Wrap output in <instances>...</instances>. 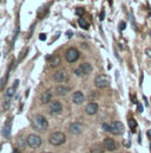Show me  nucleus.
I'll return each instance as SVG.
<instances>
[{"label": "nucleus", "mask_w": 151, "mask_h": 153, "mask_svg": "<svg viewBox=\"0 0 151 153\" xmlns=\"http://www.w3.org/2000/svg\"><path fill=\"white\" fill-rule=\"evenodd\" d=\"M41 138L38 137L37 134H31L27 137L26 139V145H29L30 147L32 149H37V147H40L41 146Z\"/></svg>", "instance_id": "7ed1b4c3"}, {"label": "nucleus", "mask_w": 151, "mask_h": 153, "mask_svg": "<svg viewBox=\"0 0 151 153\" xmlns=\"http://www.w3.org/2000/svg\"><path fill=\"white\" fill-rule=\"evenodd\" d=\"M98 105L96 103V102H90L87 106H86V108H85V112H86V114L89 115H95L97 112H98Z\"/></svg>", "instance_id": "9b49d317"}, {"label": "nucleus", "mask_w": 151, "mask_h": 153, "mask_svg": "<svg viewBox=\"0 0 151 153\" xmlns=\"http://www.w3.org/2000/svg\"><path fill=\"white\" fill-rule=\"evenodd\" d=\"M84 100H85V96H84V94L80 93V91H76L75 94L72 95V101H73V103H76V105L83 103Z\"/></svg>", "instance_id": "f8f14e48"}, {"label": "nucleus", "mask_w": 151, "mask_h": 153, "mask_svg": "<svg viewBox=\"0 0 151 153\" xmlns=\"http://www.w3.org/2000/svg\"><path fill=\"white\" fill-rule=\"evenodd\" d=\"M104 145L100 144H95L91 149V153H104Z\"/></svg>", "instance_id": "f3484780"}, {"label": "nucleus", "mask_w": 151, "mask_h": 153, "mask_svg": "<svg viewBox=\"0 0 151 153\" xmlns=\"http://www.w3.org/2000/svg\"><path fill=\"white\" fill-rule=\"evenodd\" d=\"M95 84L97 88H106L110 84V78L106 75H99V76L96 77Z\"/></svg>", "instance_id": "20e7f679"}, {"label": "nucleus", "mask_w": 151, "mask_h": 153, "mask_svg": "<svg viewBox=\"0 0 151 153\" xmlns=\"http://www.w3.org/2000/svg\"><path fill=\"white\" fill-rule=\"evenodd\" d=\"M79 69L81 70V73L83 74H85V75H89V74H91L92 73V65L90 64V63H81L80 64V67H79Z\"/></svg>", "instance_id": "4468645a"}, {"label": "nucleus", "mask_w": 151, "mask_h": 153, "mask_svg": "<svg viewBox=\"0 0 151 153\" xmlns=\"http://www.w3.org/2000/svg\"><path fill=\"white\" fill-rule=\"evenodd\" d=\"M14 94H15V87L13 85V87L7 89V91H6V100H10Z\"/></svg>", "instance_id": "a211bd4d"}, {"label": "nucleus", "mask_w": 151, "mask_h": 153, "mask_svg": "<svg viewBox=\"0 0 151 153\" xmlns=\"http://www.w3.org/2000/svg\"><path fill=\"white\" fill-rule=\"evenodd\" d=\"M129 127L131 129V132H136V127H137V122L133 119H129Z\"/></svg>", "instance_id": "412c9836"}, {"label": "nucleus", "mask_w": 151, "mask_h": 153, "mask_svg": "<svg viewBox=\"0 0 151 153\" xmlns=\"http://www.w3.org/2000/svg\"><path fill=\"white\" fill-rule=\"evenodd\" d=\"M18 84H19V81H18V79H17V81H15V82H14V84H13V85H14V87H15V88H17V87H18Z\"/></svg>", "instance_id": "cd10ccee"}, {"label": "nucleus", "mask_w": 151, "mask_h": 153, "mask_svg": "<svg viewBox=\"0 0 151 153\" xmlns=\"http://www.w3.org/2000/svg\"><path fill=\"white\" fill-rule=\"evenodd\" d=\"M103 145H104L105 150H108V151H114V150L117 149V144H116V141H114L113 139H111V138H106V139H104Z\"/></svg>", "instance_id": "1a4fd4ad"}, {"label": "nucleus", "mask_w": 151, "mask_h": 153, "mask_svg": "<svg viewBox=\"0 0 151 153\" xmlns=\"http://www.w3.org/2000/svg\"><path fill=\"white\" fill-rule=\"evenodd\" d=\"M78 23H79V26L81 27V29H89V24H87V22L84 19V18H79V20H78Z\"/></svg>", "instance_id": "aec40b11"}, {"label": "nucleus", "mask_w": 151, "mask_h": 153, "mask_svg": "<svg viewBox=\"0 0 151 153\" xmlns=\"http://www.w3.org/2000/svg\"><path fill=\"white\" fill-rule=\"evenodd\" d=\"M7 76H8V74L4 77V78H1V82H0V90H2V89L5 88V84H6V82H7Z\"/></svg>", "instance_id": "4be33fe9"}, {"label": "nucleus", "mask_w": 151, "mask_h": 153, "mask_svg": "<svg viewBox=\"0 0 151 153\" xmlns=\"http://www.w3.org/2000/svg\"><path fill=\"white\" fill-rule=\"evenodd\" d=\"M13 153H19V151H18V150H14V151H13Z\"/></svg>", "instance_id": "2f4dec72"}, {"label": "nucleus", "mask_w": 151, "mask_h": 153, "mask_svg": "<svg viewBox=\"0 0 151 153\" xmlns=\"http://www.w3.org/2000/svg\"><path fill=\"white\" fill-rule=\"evenodd\" d=\"M69 91H70V88L64 87V85H59V87H57V88L54 89V93H56V95H58V96H64V95H66Z\"/></svg>", "instance_id": "2eb2a0df"}, {"label": "nucleus", "mask_w": 151, "mask_h": 153, "mask_svg": "<svg viewBox=\"0 0 151 153\" xmlns=\"http://www.w3.org/2000/svg\"><path fill=\"white\" fill-rule=\"evenodd\" d=\"M75 74H76V75H81L83 73H81V70H80V69H76Z\"/></svg>", "instance_id": "a878e982"}, {"label": "nucleus", "mask_w": 151, "mask_h": 153, "mask_svg": "<svg viewBox=\"0 0 151 153\" xmlns=\"http://www.w3.org/2000/svg\"><path fill=\"white\" fill-rule=\"evenodd\" d=\"M84 12H85V11H84L83 7H77V8H76V14L79 16V17H81V16L84 14Z\"/></svg>", "instance_id": "5701e85b"}, {"label": "nucleus", "mask_w": 151, "mask_h": 153, "mask_svg": "<svg viewBox=\"0 0 151 153\" xmlns=\"http://www.w3.org/2000/svg\"><path fill=\"white\" fill-rule=\"evenodd\" d=\"M39 38L41 39V40H45V39H46V35H44V33H41V35L39 36Z\"/></svg>", "instance_id": "bb28decb"}, {"label": "nucleus", "mask_w": 151, "mask_h": 153, "mask_svg": "<svg viewBox=\"0 0 151 153\" xmlns=\"http://www.w3.org/2000/svg\"><path fill=\"white\" fill-rule=\"evenodd\" d=\"M48 140H50V144L51 145H53V146H60V145H63L65 143L66 137L62 132H54V133H52L50 135V139Z\"/></svg>", "instance_id": "f03ea898"}, {"label": "nucleus", "mask_w": 151, "mask_h": 153, "mask_svg": "<svg viewBox=\"0 0 151 153\" xmlns=\"http://www.w3.org/2000/svg\"><path fill=\"white\" fill-rule=\"evenodd\" d=\"M147 53H148L149 56H151V50H150V49H148V50H147Z\"/></svg>", "instance_id": "7c9ffc66"}, {"label": "nucleus", "mask_w": 151, "mask_h": 153, "mask_svg": "<svg viewBox=\"0 0 151 153\" xmlns=\"http://www.w3.org/2000/svg\"><path fill=\"white\" fill-rule=\"evenodd\" d=\"M104 16H105V14H104V12H102V13H100V19H102V20L104 19Z\"/></svg>", "instance_id": "c85d7f7f"}, {"label": "nucleus", "mask_w": 151, "mask_h": 153, "mask_svg": "<svg viewBox=\"0 0 151 153\" xmlns=\"http://www.w3.org/2000/svg\"><path fill=\"white\" fill-rule=\"evenodd\" d=\"M32 126L38 132H45L48 128V122L45 116L43 115H36L32 120Z\"/></svg>", "instance_id": "f257e3e1"}, {"label": "nucleus", "mask_w": 151, "mask_h": 153, "mask_svg": "<svg viewBox=\"0 0 151 153\" xmlns=\"http://www.w3.org/2000/svg\"><path fill=\"white\" fill-rule=\"evenodd\" d=\"M51 99H52V94H51L50 90H47V91H44V93L41 94V96H40V102L44 103V105H46V103L51 102Z\"/></svg>", "instance_id": "ddd939ff"}, {"label": "nucleus", "mask_w": 151, "mask_h": 153, "mask_svg": "<svg viewBox=\"0 0 151 153\" xmlns=\"http://www.w3.org/2000/svg\"><path fill=\"white\" fill-rule=\"evenodd\" d=\"M10 132H11V125H8V122L5 125L4 127V131H2V134L5 138H8L10 137Z\"/></svg>", "instance_id": "6ab92c4d"}, {"label": "nucleus", "mask_w": 151, "mask_h": 153, "mask_svg": "<svg viewBox=\"0 0 151 153\" xmlns=\"http://www.w3.org/2000/svg\"><path fill=\"white\" fill-rule=\"evenodd\" d=\"M119 29H120V30H124V29H125V23H124V22H122V23H120Z\"/></svg>", "instance_id": "393cba45"}, {"label": "nucleus", "mask_w": 151, "mask_h": 153, "mask_svg": "<svg viewBox=\"0 0 151 153\" xmlns=\"http://www.w3.org/2000/svg\"><path fill=\"white\" fill-rule=\"evenodd\" d=\"M48 62H50V65L52 67V68H57L59 64H60V57L59 56H54L53 58H51V57H48Z\"/></svg>", "instance_id": "dca6fc26"}, {"label": "nucleus", "mask_w": 151, "mask_h": 153, "mask_svg": "<svg viewBox=\"0 0 151 153\" xmlns=\"http://www.w3.org/2000/svg\"><path fill=\"white\" fill-rule=\"evenodd\" d=\"M69 129H70V132H71L72 134L78 135V134H80V133L83 132V125L79 123V122H73V123L70 125Z\"/></svg>", "instance_id": "9d476101"}, {"label": "nucleus", "mask_w": 151, "mask_h": 153, "mask_svg": "<svg viewBox=\"0 0 151 153\" xmlns=\"http://www.w3.org/2000/svg\"><path fill=\"white\" fill-rule=\"evenodd\" d=\"M124 132V125L120 121H113L111 123V133L114 135H120Z\"/></svg>", "instance_id": "423d86ee"}, {"label": "nucleus", "mask_w": 151, "mask_h": 153, "mask_svg": "<svg viewBox=\"0 0 151 153\" xmlns=\"http://www.w3.org/2000/svg\"><path fill=\"white\" fill-rule=\"evenodd\" d=\"M65 57H66V61H67L69 63H73V62H76V61L79 58V51H78L77 49L71 48V49L67 50Z\"/></svg>", "instance_id": "39448f33"}, {"label": "nucleus", "mask_w": 151, "mask_h": 153, "mask_svg": "<svg viewBox=\"0 0 151 153\" xmlns=\"http://www.w3.org/2000/svg\"><path fill=\"white\" fill-rule=\"evenodd\" d=\"M44 153H46V152H44ZM47 153H50V152H47Z\"/></svg>", "instance_id": "473e14b6"}, {"label": "nucleus", "mask_w": 151, "mask_h": 153, "mask_svg": "<svg viewBox=\"0 0 151 153\" xmlns=\"http://www.w3.org/2000/svg\"><path fill=\"white\" fill-rule=\"evenodd\" d=\"M53 79H54L56 82L63 83V82H66V81L69 79V75H67V73H66L64 69H62V70H58L57 73H54Z\"/></svg>", "instance_id": "0eeeda50"}, {"label": "nucleus", "mask_w": 151, "mask_h": 153, "mask_svg": "<svg viewBox=\"0 0 151 153\" xmlns=\"http://www.w3.org/2000/svg\"><path fill=\"white\" fill-rule=\"evenodd\" d=\"M150 146H151V145H150ZM150 149H151V147H150Z\"/></svg>", "instance_id": "72a5a7b5"}, {"label": "nucleus", "mask_w": 151, "mask_h": 153, "mask_svg": "<svg viewBox=\"0 0 151 153\" xmlns=\"http://www.w3.org/2000/svg\"><path fill=\"white\" fill-rule=\"evenodd\" d=\"M103 129H104L105 132H111V125L104 123V125H103Z\"/></svg>", "instance_id": "b1692460"}, {"label": "nucleus", "mask_w": 151, "mask_h": 153, "mask_svg": "<svg viewBox=\"0 0 151 153\" xmlns=\"http://www.w3.org/2000/svg\"><path fill=\"white\" fill-rule=\"evenodd\" d=\"M63 111V106L59 101H52L50 105V113L51 114H59Z\"/></svg>", "instance_id": "6e6552de"}, {"label": "nucleus", "mask_w": 151, "mask_h": 153, "mask_svg": "<svg viewBox=\"0 0 151 153\" xmlns=\"http://www.w3.org/2000/svg\"><path fill=\"white\" fill-rule=\"evenodd\" d=\"M147 134H148V137H150L151 138V129H149V131L147 132Z\"/></svg>", "instance_id": "c756f323"}]
</instances>
